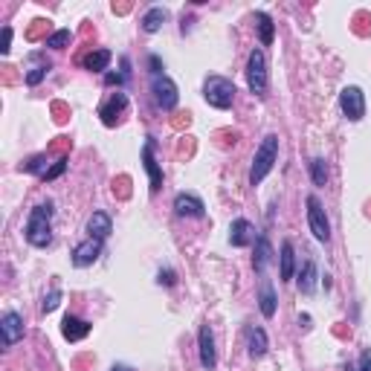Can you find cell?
Wrapping results in <instances>:
<instances>
[{"instance_id":"cell-1","label":"cell","mask_w":371,"mask_h":371,"mask_svg":"<svg viewBox=\"0 0 371 371\" xmlns=\"http://www.w3.org/2000/svg\"><path fill=\"white\" fill-rule=\"evenodd\" d=\"M53 203H38L30 209V218H27V227H23V238H27L30 246L35 250H46L49 244H53Z\"/></svg>"},{"instance_id":"cell-2","label":"cell","mask_w":371,"mask_h":371,"mask_svg":"<svg viewBox=\"0 0 371 371\" xmlns=\"http://www.w3.org/2000/svg\"><path fill=\"white\" fill-rule=\"evenodd\" d=\"M279 160V137L276 134H267L261 139V145L256 148V157H253V168H250V186H261V180L273 171Z\"/></svg>"},{"instance_id":"cell-3","label":"cell","mask_w":371,"mask_h":371,"mask_svg":"<svg viewBox=\"0 0 371 371\" xmlns=\"http://www.w3.org/2000/svg\"><path fill=\"white\" fill-rule=\"evenodd\" d=\"M235 93H238L235 82L227 76H206V82H203V99L215 111H229L235 102Z\"/></svg>"},{"instance_id":"cell-4","label":"cell","mask_w":371,"mask_h":371,"mask_svg":"<svg viewBox=\"0 0 371 371\" xmlns=\"http://www.w3.org/2000/svg\"><path fill=\"white\" fill-rule=\"evenodd\" d=\"M246 84H250V93L258 99H267L270 90V70H267V53L261 46H256L250 58H246Z\"/></svg>"},{"instance_id":"cell-5","label":"cell","mask_w":371,"mask_h":371,"mask_svg":"<svg viewBox=\"0 0 371 371\" xmlns=\"http://www.w3.org/2000/svg\"><path fill=\"white\" fill-rule=\"evenodd\" d=\"M308 227H310V232L319 244L331 241V220H328V215H325V209H322V203H319L316 194L308 197Z\"/></svg>"},{"instance_id":"cell-6","label":"cell","mask_w":371,"mask_h":371,"mask_svg":"<svg viewBox=\"0 0 371 371\" xmlns=\"http://www.w3.org/2000/svg\"><path fill=\"white\" fill-rule=\"evenodd\" d=\"M151 93H154L157 108H163V111H175L177 102H180L177 84H175L171 76H165V73H163V76H151Z\"/></svg>"},{"instance_id":"cell-7","label":"cell","mask_w":371,"mask_h":371,"mask_svg":"<svg viewBox=\"0 0 371 371\" xmlns=\"http://www.w3.org/2000/svg\"><path fill=\"white\" fill-rule=\"evenodd\" d=\"M339 108H342V113H345V119H348V122H360L365 116V93H363V87H357V84L342 87Z\"/></svg>"},{"instance_id":"cell-8","label":"cell","mask_w":371,"mask_h":371,"mask_svg":"<svg viewBox=\"0 0 371 371\" xmlns=\"http://www.w3.org/2000/svg\"><path fill=\"white\" fill-rule=\"evenodd\" d=\"M102 244L105 241H96V238H84L82 244H76L73 246V267H79V270H84V267H93L96 261H99V256H102Z\"/></svg>"},{"instance_id":"cell-9","label":"cell","mask_w":371,"mask_h":371,"mask_svg":"<svg viewBox=\"0 0 371 371\" xmlns=\"http://www.w3.org/2000/svg\"><path fill=\"white\" fill-rule=\"evenodd\" d=\"M154 148H157L154 137H148L145 145H142V165L148 171V180H151V194H157L163 189V168H160V163L154 157Z\"/></svg>"},{"instance_id":"cell-10","label":"cell","mask_w":371,"mask_h":371,"mask_svg":"<svg viewBox=\"0 0 371 371\" xmlns=\"http://www.w3.org/2000/svg\"><path fill=\"white\" fill-rule=\"evenodd\" d=\"M175 215H177V218L201 220V218L206 215V203H203L197 194H191V191H180V194L175 197Z\"/></svg>"},{"instance_id":"cell-11","label":"cell","mask_w":371,"mask_h":371,"mask_svg":"<svg viewBox=\"0 0 371 371\" xmlns=\"http://www.w3.org/2000/svg\"><path fill=\"white\" fill-rule=\"evenodd\" d=\"M0 334H4V345L12 348L15 342L23 339V316L18 310H6L0 316Z\"/></svg>"},{"instance_id":"cell-12","label":"cell","mask_w":371,"mask_h":371,"mask_svg":"<svg viewBox=\"0 0 371 371\" xmlns=\"http://www.w3.org/2000/svg\"><path fill=\"white\" fill-rule=\"evenodd\" d=\"M197 351H201V365H203L206 371H212V368L218 365V351H215V334H212L209 322H206V325H201V334H197Z\"/></svg>"},{"instance_id":"cell-13","label":"cell","mask_w":371,"mask_h":371,"mask_svg":"<svg viewBox=\"0 0 371 371\" xmlns=\"http://www.w3.org/2000/svg\"><path fill=\"white\" fill-rule=\"evenodd\" d=\"M125 111H128V96L116 90V93L108 99V102H105L102 108H99V116H102V122H105L108 128H113L116 122H119V116L125 113Z\"/></svg>"},{"instance_id":"cell-14","label":"cell","mask_w":371,"mask_h":371,"mask_svg":"<svg viewBox=\"0 0 371 371\" xmlns=\"http://www.w3.org/2000/svg\"><path fill=\"white\" fill-rule=\"evenodd\" d=\"M276 308H279V299H276V287L267 276H261L258 282V310L264 319H273L276 316Z\"/></svg>"},{"instance_id":"cell-15","label":"cell","mask_w":371,"mask_h":371,"mask_svg":"<svg viewBox=\"0 0 371 371\" xmlns=\"http://www.w3.org/2000/svg\"><path fill=\"white\" fill-rule=\"evenodd\" d=\"M229 244L238 246V250H241V246L256 244V227L246 218H235L229 224Z\"/></svg>"},{"instance_id":"cell-16","label":"cell","mask_w":371,"mask_h":371,"mask_svg":"<svg viewBox=\"0 0 371 371\" xmlns=\"http://www.w3.org/2000/svg\"><path fill=\"white\" fill-rule=\"evenodd\" d=\"M113 232V218L108 212H93L87 218V238H96V241H108Z\"/></svg>"},{"instance_id":"cell-17","label":"cell","mask_w":371,"mask_h":371,"mask_svg":"<svg viewBox=\"0 0 371 371\" xmlns=\"http://www.w3.org/2000/svg\"><path fill=\"white\" fill-rule=\"evenodd\" d=\"M296 284H299L302 296H313L316 284H319V267L313 258H305V264L299 267V276H296Z\"/></svg>"},{"instance_id":"cell-18","label":"cell","mask_w":371,"mask_h":371,"mask_svg":"<svg viewBox=\"0 0 371 371\" xmlns=\"http://www.w3.org/2000/svg\"><path fill=\"white\" fill-rule=\"evenodd\" d=\"M61 334H64L67 342H82L90 334V322H87V319H79V316L67 313L64 322H61Z\"/></svg>"},{"instance_id":"cell-19","label":"cell","mask_w":371,"mask_h":371,"mask_svg":"<svg viewBox=\"0 0 371 371\" xmlns=\"http://www.w3.org/2000/svg\"><path fill=\"white\" fill-rule=\"evenodd\" d=\"M246 348H250L253 360H261L267 354L270 339H267V331L261 325H250V328H246Z\"/></svg>"},{"instance_id":"cell-20","label":"cell","mask_w":371,"mask_h":371,"mask_svg":"<svg viewBox=\"0 0 371 371\" xmlns=\"http://www.w3.org/2000/svg\"><path fill=\"white\" fill-rule=\"evenodd\" d=\"M276 261V256H273V246H270V241H267V235H258L256 238V256H253V267H256V273L258 276H264L267 273V267Z\"/></svg>"},{"instance_id":"cell-21","label":"cell","mask_w":371,"mask_h":371,"mask_svg":"<svg viewBox=\"0 0 371 371\" xmlns=\"http://www.w3.org/2000/svg\"><path fill=\"white\" fill-rule=\"evenodd\" d=\"M296 276V253H293V244L282 241V256H279V279L290 282Z\"/></svg>"},{"instance_id":"cell-22","label":"cell","mask_w":371,"mask_h":371,"mask_svg":"<svg viewBox=\"0 0 371 371\" xmlns=\"http://www.w3.org/2000/svg\"><path fill=\"white\" fill-rule=\"evenodd\" d=\"M168 20V9H163V6H151L145 15H142V32H148V35H154V32H160L163 30V23Z\"/></svg>"},{"instance_id":"cell-23","label":"cell","mask_w":371,"mask_h":371,"mask_svg":"<svg viewBox=\"0 0 371 371\" xmlns=\"http://www.w3.org/2000/svg\"><path fill=\"white\" fill-rule=\"evenodd\" d=\"M111 61H113V53H111V49H93V53H87V56L82 58V67L90 70V73H105Z\"/></svg>"},{"instance_id":"cell-24","label":"cell","mask_w":371,"mask_h":371,"mask_svg":"<svg viewBox=\"0 0 371 371\" xmlns=\"http://www.w3.org/2000/svg\"><path fill=\"white\" fill-rule=\"evenodd\" d=\"M256 27H258V38H261V46H270L276 38V23L267 12H256Z\"/></svg>"},{"instance_id":"cell-25","label":"cell","mask_w":371,"mask_h":371,"mask_svg":"<svg viewBox=\"0 0 371 371\" xmlns=\"http://www.w3.org/2000/svg\"><path fill=\"white\" fill-rule=\"evenodd\" d=\"M46 168H49V160H46V154H35V157H30L27 163H20V171H27V175H46Z\"/></svg>"},{"instance_id":"cell-26","label":"cell","mask_w":371,"mask_h":371,"mask_svg":"<svg viewBox=\"0 0 371 371\" xmlns=\"http://www.w3.org/2000/svg\"><path fill=\"white\" fill-rule=\"evenodd\" d=\"M310 180H313V186H325L328 183V165H325L322 157L310 160Z\"/></svg>"},{"instance_id":"cell-27","label":"cell","mask_w":371,"mask_h":371,"mask_svg":"<svg viewBox=\"0 0 371 371\" xmlns=\"http://www.w3.org/2000/svg\"><path fill=\"white\" fill-rule=\"evenodd\" d=\"M70 41H73V32H70V30H56L53 35L46 38V46H49V49H64Z\"/></svg>"},{"instance_id":"cell-28","label":"cell","mask_w":371,"mask_h":371,"mask_svg":"<svg viewBox=\"0 0 371 371\" xmlns=\"http://www.w3.org/2000/svg\"><path fill=\"white\" fill-rule=\"evenodd\" d=\"M49 70H53V64H49V61H46V64H38V67H32V70L27 73V84H30V87L41 84V82L46 79V73H49Z\"/></svg>"},{"instance_id":"cell-29","label":"cell","mask_w":371,"mask_h":371,"mask_svg":"<svg viewBox=\"0 0 371 371\" xmlns=\"http://www.w3.org/2000/svg\"><path fill=\"white\" fill-rule=\"evenodd\" d=\"M61 299H64V293H61L58 287H53V290H49V293L44 296V305H41V310H44V313H53V310L61 305Z\"/></svg>"},{"instance_id":"cell-30","label":"cell","mask_w":371,"mask_h":371,"mask_svg":"<svg viewBox=\"0 0 371 371\" xmlns=\"http://www.w3.org/2000/svg\"><path fill=\"white\" fill-rule=\"evenodd\" d=\"M64 171H67V157H58V160H56L53 165L46 168V175H44L41 180H44V183H49V180H56V177H61Z\"/></svg>"},{"instance_id":"cell-31","label":"cell","mask_w":371,"mask_h":371,"mask_svg":"<svg viewBox=\"0 0 371 371\" xmlns=\"http://www.w3.org/2000/svg\"><path fill=\"white\" fill-rule=\"evenodd\" d=\"M157 284H165V287H175L177 284V273L171 267H160V273H157Z\"/></svg>"},{"instance_id":"cell-32","label":"cell","mask_w":371,"mask_h":371,"mask_svg":"<svg viewBox=\"0 0 371 371\" xmlns=\"http://www.w3.org/2000/svg\"><path fill=\"white\" fill-rule=\"evenodd\" d=\"M148 67H151V76H163V61H160V56H148Z\"/></svg>"},{"instance_id":"cell-33","label":"cell","mask_w":371,"mask_h":371,"mask_svg":"<svg viewBox=\"0 0 371 371\" xmlns=\"http://www.w3.org/2000/svg\"><path fill=\"white\" fill-rule=\"evenodd\" d=\"M357 371H371V348H365L360 354V363H357Z\"/></svg>"},{"instance_id":"cell-34","label":"cell","mask_w":371,"mask_h":371,"mask_svg":"<svg viewBox=\"0 0 371 371\" xmlns=\"http://www.w3.org/2000/svg\"><path fill=\"white\" fill-rule=\"evenodd\" d=\"M125 79H128L125 73H108V76H105V84H116V87H119V84H125Z\"/></svg>"},{"instance_id":"cell-35","label":"cell","mask_w":371,"mask_h":371,"mask_svg":"<svg viewBox=\"0 0 371 371\" xmlns=\"http://www.w3.org/2000/svg\"><path fill=\"white\" fill-rule=\"evenodd\" d=\"M9 49H12V27H4V46H0V53L9 56Z\"/></svg>"},{"instance_id":"cell-36","label":"cell","mask_w":371,"mask_h":371,"mask_svg":"<svg viewBox=\"0 0 371 371\" xmlns=\"http://www.w3.org/2000/svg\"><path fill=\"white\" fill-rule=\"evenodd\" d=\"M111 371H134V368H131V365H122V363H113Z\"/></svg>"},{"instance_id":"cell-37","label":"cell","mask_w":371,"mask_h":371,"mask_svg":"<svg viewBox=\"0 0 371 371\" xmlns=\"http://www.w3.org/2000/svg\"><path fill=\"white\" fill-rule=\"evenodd\" d=\"M299 325H302V328H310V316H308V313L299 316Z\"/></svg>"},{"instance_id":"cell-38","label":"cell","mask_w":371,"mask_h":371,"mask_svg":"<svg viewBox=\"0 0 371 371\" xmlns=\"http://www.w3.org/2000/svg\"><path fill=\"white\" fill-rule=\"evenodd\" d=\"M345 371H357V365H351V363H348V365H345Z\"/></svg>"}]
</instances>
